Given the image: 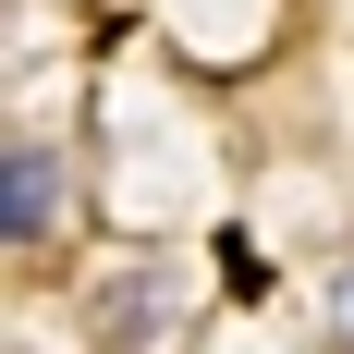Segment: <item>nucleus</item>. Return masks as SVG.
<instances>
[{
  "instance_id": "nucleus-1",
  "label": "nucleus",
  "mask_w": 354,
  "mask_h": 354,
  "mask_svg": "<svg viewBox=\"0 0 354 354\" xmlns=\"http://www.w3.org/2000/svg\"><path fill=\"white\" fill-rule=\"evenodd\" d=\"M73 232V171H62V147L49 135H12V159H0V245L37 257V245H62Z\"/></svg>"
},
{
  "instance_id": "nucleus-2",
  "label": "nucleus",
  "mask_w": 354,
  "mask_h": 354,
  "mask_svg": "<svg viewBox=\"0 0 354 354\" xmlns=\"http://www.w3.org/2000/svg\"><path fill=\"white\" fill-rule=\"evenodd\" d=\"M159 318H171V293H159V281H110V293H98V342H110V354L159 342Z\"/></svg>"
},
{
  "instance_id": "nucleus-3",
  "label": "nucleus",
  "mask_w": 354,
  "mask_h": 354,
  "mask_svg": "<svg viewBox=\"0 0 354 354\" xmlns=\"http://www.w3.org/2000/svg\"><path fill=\"white\" fill-rule=\"evenodd\" d=\"M330 306H342V318H354V257H342V281H330Z\"/></svg>"
}]
</instances>
